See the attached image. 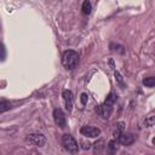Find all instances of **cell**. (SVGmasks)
<instances>
[{"instance_id": "obj_1", "label": "cell", "mask_w": 155, "mask_h": 155, "mask_svg": "<svg viewBox=\"0 0 155 155\" xmlns=\"http://www.w3.org/2000/svg\"><path fill=\"white\" fill-rule=\"evenodd\" d=\"M79 63V54L73 50H67L62 54V64L67 69H74Z\"/></svg>"}, {"instance_id": "obj_2", "label": "cell", "mask_w": 155, "mask_h": 155, "mask_svg": "<svg viewBox=\"0 0 155 155\" xmlns=\"http://www.w3.org/2000/svg\"><path fill=\"white\" fill-rule=\"evenodd\" d=\"M62 144L65 148V150H68L69 153L75 154L79 150V144H78V142L75 140V138L71 134H68V133L63 134V137H62Z\"/></svg>"}, {"instance_id": "obj_3", "label": "cell", "mask_w": 155, "mask_h": 155, "mask_svg": "<svg viewBox=\"0 0 155 155\" xmlns=\"http://www.w3.org/2000/svg\"><path fill=\"white\" fill-rule=\"evenodd\" d=\"M53 120H54V122H56L61 128H64V127L67 126V117H65L63 110L59 109V108H57V109L53 110Z\"/></svg>"}, {"instance_id": "obj_4", "label": "cell", "mask_w": 155, "mask_h": 155, "mask_svg": "<svg viewBox=\"0 0 155 155\" xmlns=\"http://www.w3.org/2000/svg\"><path fill=\"white\" fill-rule=\"evenodd\" d=\"M80 133L85 137L94 138V137H98L101 134V130L97 127H93V126H82L80 128Z\"/></svg>"}, {"instance_id": "obj_5", "label": "cell", "mask_w": 155, "mask_h": 155, "mask_svg": "<svg viewBox=\"0 0 155 155\" xmlns=\"http://www.w3.org/2000/svg\"><path fill=\"white\" fill-rule=\"evenodd\" d=\"M28 140H29V143H31L33 145H36V147H42L46 143V138L41 133H30L28 136Z\"/></svg>"}, {"instance_id": "obj_6", "label": "cell", "mask_w": 155, "mask_h": 155, "mask_svg": "<svg viewBox=\"0 0 155 155\" xmlns=\"http://www.w3.org/2000/svg\"><path fill=\"white\" fill-rule=\"evenodd\" d=\"M111 111H113V104L111 103H108L104 101V103L98 108V113L99 115L103 117V119H108L110 115H111Z\"/></svg>"}, {"instance_id": "obj_7", "label": "cell", "mask_w": 155, "mask_h": 155, "mask_svg": "<svg viewBox=\"0 0 155 155\" xmlns=\"http://www.w3.org/2000/svg\"><path fill=\"white\" fill-rule=\"evenodd\" d=\"M63 99H64V103H65V108L68 111H71L73 109V93L70 90H64L63 93Z\"/></svg>"}, {"instance_id": "obj_8", "label": "cell", "mask_w": 155, "mask_h": 155, "mask_svg": "<svg viewBox=\"0 0 155 155\" xmlns=\"http://www.w3.org/2000/svg\"><path fill=\"white\" fill-rule=\"evenodd\" d=\"M117 142L122 145H131L134 142V136L132 133H122L117 138Z\"/></svg>"}, {"instance_id": "obj_9", "label": "cell", "mask_w": 155, "mask_h": 155, "mask_svg": "<svg viewBox=\"0 0 155 155\" xmlns=\"http://www.w3.org/2000/svg\"><path fill=\"white\" fill-rule=\"evenodd\" d=\"M117 148H119V142L116 139H111L108 142L105 149H107V153L109 155H114L116 151H117Z\"/></svg>"}, {"instance_id": "obj_10", "label": "cell", "mask_w": 155, "mask_h": 155, "mask_svg": "<svg viewBox=\"0 0 155 155\" xmlns=\"http://www.w3.org/2000/svg\"><path fill=\"white\" fill-rule=\"evenodd\" d=\"M124 131H125V122H122V121L117 122V124H116V128H115V131H114V133H113L114 139L117 140V138L124 133Z\"/></svg>"}, {"instance_id": "obj_11", "label": "cell", "mask_w": 155, "mask_h": 155, "mask_svg": "<svg viewBox=\"0 0 155 155\" xmlns=\"http://www.w3.org/2000/svg\"><path fill=\"white\" fill-rule=\"evenodd\" d=\"M93 149H94V153H101L102 150L105 149V142H104L103 139L97 140V142L93 144Z\"/></svg>"}, {"instance_id": "obj_12", "label": "cell", "mask_w": 155, "mask_h": 155, "mask_svg": "<svg viewBox=\"0 0 155 155\" xmlns=\"http://www.w3.org/2000/svg\"><path fill=\"white\" fill-rule=\"evenodd\" d=\"M81 10H82V13H85V15H90V13H91V10H92L91 2H90L88 0L84 1V2H82V7H81Z\"/></svg>"}, {"instance_id": "obj_13", "label": "cell", "mask_w": 155, "mask_h": 155, "mask_svg": "<svg viewBox=\"0 0 155 155\" xmlns=\"http://www.w3.org/2000/svg\"><path fill=\"white\" fill-rule=\"evenodd\" d=\"M10 108H11L10 102H7V101H2V102H0V114L7 111Z\"/></svg>"}, {"instance_id": "obj_14", "label": "cell", "mask_w": 155, "mask_h": 155, "mask_svg": "<svg viewBox=\"0 0 155 155\" xmlns=\"http://www.w3.org/2000/svg\"><path fill=\"white\" fill-rule=\"evenodd\" d=\"M143 84H144L147 87H153V86L155 85V78H153V76L145 78V79L143 80Z\"/></svg>"}, {"instance_id": "obj_15", "label": "cell", "mask_w": 155, "mask_h": 155, "mask_svg": "<svg viewBox=\"0 0 155 155\" xmlns=\"http://www.w3.org/2000/svg\"><path fill=\"white\" fill-rule=\"evenodd\" d=\"M115 101H116V94H115L114 92H110V93L108 94V97H107L105 102H108V103H111V104H114V103H115Z\"/></svg>"}, {"instance_id": "obj_16", "label": "cell", "mask_w": 155, "mask_h": 155, "mask_svg": "<svg viewBox=\"0 0 155 155\" xmlns=\"http://www.w3.org/2000/svg\"><path fill=\"white\" fill-rule=\"evenodd\" d=\"M154 122H155V117H154V116H149L148 119L144 120V125H145L147 127H151V126L154 125Z\"/></svg>"}, {"instance_id": "obj_17", "label": "cell", "mask_w": 155, "mask_h": 155, "mask_svg": "<svg viewBox=\"0 0 155 155\" xmlns=\"http://www.w3.org/2000/svg\"><path fill=\"white\" fill-rule=\"evenodd\" d=\"M80 99H81L82 105H86V104H87V101H88V96H87V93H81Z\"/></svg>"}, {"instance_id": "obj_18", "label": "cell", "mask_w": 155, "mask_h": 155, "mask_svg": "<svg viewBox=\"0 0 155 155\" xmlns=\"http://www.w3.org/2000/svg\"><path fill=\"white\" fill-rule=\"evenodd\" d=\"M114 75H115L116 81H117L120 85H124V80H122V76L120 75V73H119V71H115V73H114Z\"/></svg>"}, {"instance_id": "obj_19", "label": "cell", "mask_w": 155, "mask_h": 155, "mask_svg": "<svg viewBox=\"0 0 155 155\" xmlns=\"http://www.w3.org/2000/svg\"><path fill=\"white\" fill-rule=\"evenodd\" d=\"M80 143H81V144H82V148H84V149H88V148H90V147H91V144H90V143H88V142H87V143H85V142H82V140H81V142H80Z\"/></svg>"}]
</instances>
